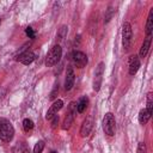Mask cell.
<instances>
[{
	"instance_id": "obj_17",
	"label": "cell",
	"mask_w": 153,
	"mask_h": 153,
	"mask_svg": "<svg viewBox=\"0 0 153 153\" xmlns=\"http://www.w3.org/2000/svg\"><path fill=\"white\" fill-rule=\"evenodd\" d=\"M23 128H24L25 131H30V130H32V129H33V122H32V120H30V118H25V120L23 121Z\"/></svg>"
},
{
	"instance_id": "obj_10",
	"label": "cell",
	"mask_w": 153,
	"mask_h": 153,
	"mask_svg": "<svg viewBox=\"0 0 153 153\" xmlns=\"http://www.w3.org/2000/svg\"><path fill=\"white\" fill-rule=\"evenodd\" d=\"M128 63H129V74L130 75H135L136 72L139 71L141 63H140V57L137 55H131L129 56V60H128Z\"/></svg>"
},
{
	"instance_id": "obj_23",
	"label": "cell",
	"mask_w": 153,
	"mask_h": 153,
	"mask_svg": "<svg viewBox=\"0 0 153 153\" xmlns=\"http://www.w3.org/2000/svg\"><path fill=\"white\" fill-rule=\"evenodd\" d=\"M25 33H26V36L29 38H35V31H33V29L31 26H27L25 29Z\"/></svg>"
},
{
	"instance_id": "obj_3",
	"label": "cell",
	"mask_w": 153,
	"mask_h": 153,
	"mask_svg": "<svg viewBox=\"0 0 153 153\" xmlns=\"http://www.w3.org/2000/svg\"><path fill=\"white\" fill-rule=\"evenodd\" d=\"M102 126H103L104 133H105L106 135H109V136H112V135L115 134V130H116V121H115L114 114L106 112L105 116L103 117Z\"/></svg>"
},
{
	"instance_id": "obj_15",
	"label": "cell",
	"mask_w": 153,
	"mask_h": 153,
	"mask_svg": "<svg viewBox=\"0 0 153 153\" xmlns=\"http://www.w3.org/2000/svg\"><path fill=\"white\" fill-rule=\"evenodd\" d=\"M87 104H88V99H87V97H81L80 100L76 103V111H78L79 114H82V112L86 110Z\"/></svg>"
},
{
	"instance_id": "obj_4",
	"label": "cell",
	"mask_w": 153,
	"mask_h": 153,
	"mask_svg": "<svg viewBox=\"0 0 153 153\" xmlns=\"http://www.w3.org/2000/svg\"><path fill=\"white\" fill-rule=\"evenodd\" d=\"M131 38H133L131 25H130V23L124 22L123 23V26H122V44H123L124 51L129 50L130 44H131Z\"/></svg>"
},
{
	"instance_id": "obj_30",
	"label": "cell",
	"mask_w": 153,
	"mask_h": 153,
	"mask_svg": "<svg viewBox=\"0 0 153 153\" xmlns=\"http://www.w3.org/2000/svg\"><path fill=\"white\" fill-rule=\"evenodd\" d=\"M55 153H57V152H55Z\"/></svg>"
},
{
	"instance_id": "obj_16",
	"label": "cell",
	"mask_w": 153,
	"mask_h": 153,
	"mask_svg": "<svg viewBox=\"0 0 153 153\" xmlns=\"http://www.w3.org/2000/svg\"><path fill=\"white\" fill-rule=\"evenodd\" d=\"M151 114H148L147 112V110L146 109H142V110H140V112H139V122H140V124H146L147 122H148V120L151 118Z\"/></svg>"
},
{
	"instance_id": "obj_2",
	"label": "cell",
	"mask_w": 153,
	"mask_h": 153,
	"mask_svg": "<svg viewBox=\"0 0 153 153\" xmlns=\"http://www.w3.org/2000/svg\"><path fill=\"white\" fill-rule=\"evenodd\" d=\"M62 56V48L60 44H55L51 47V49L48 51L47 57H45V66L47 67H53L55 66Z\"/></svg>"
},
{
	"instance_id": "obj_28",
	"label": "cell",
	"mask_w": 153,
	"mask_h": 153,
	"mask_svg": "<svg viewBox=\"0 0 153 153\" xmlns=\"http://www.w3.org/2000/svg\"><path fill=\"white\" fill-rule=\"evenodd\" d=\"M50 153H55V151H51V152H50Z\"/></svg>"
},
{
	"instance_id": "obj_9",
	"label": "cell",
	"mask_w": 153,
	"mask_h": 153,
	"mask_svg": "<svg viewBox=\"0 0 153 153\" xmlns=\"http://www.w3.org/2000/svg\"><path fill=\"white\" fill-rule=\"evenodd\" d=\"M74 81H75V74L74 71L71 66L67 67V72H66V79H65V90L69 91L72 90V87L74 86Z\"/></svg>"
},
{
	"instance_id": "obj_27",
	"label": "cell",
	"mask_w": 153,
	"mask_h": 153,
	"mask_svg": "<svg viewBox=\"0 0 153 153\" xmlns=\"http://www.w3.org/2000/svg\"><path fill=\"white\" fill-rule=\"evenodd\" d=\"M22 151H23V153H31L30 149H29L26 146H23V147H22Z\"/></svg>"
},
{
	"instance_id": "obj_11",
	"label": "cell",
	"mask_w": 153,
	"mask_h": 153,
	"mask_svg": "<svg viewBox=\"0 0 153 153\" xmlns=\"http://www.w3.org/2000/svg\"><path fill=\"white\" fill-rule=\"evenodd\" d=\"M62 106H63V102H62L61 99L55 100V102L53 103V105H50L49 110L47 111V115H45L47 120H51V118H53V117H54V116L57 114V111L62 109Z\"/></svg>"
},
{
	"instance_id": "obj_24",
	"label": "cell",
	"mask_w": 153,
	"mask_h": 153,
	"mask_svg": "<svg viewBox=\"0 0 153 153\" xmlns=\"http://www.w3.org/2000/svg\"><path fill=\"white\" fill-rule=\"evenodd\" d=\"M57 91H59V81H56V82L54 84V90H53V92L50 93V99H54V98L56 97Z\"/></svg>"
},
{
	"instance_id": "obj_13",
	"label": "cell",
	"mask_w": 153,
	"mask_h": 153,
	"mask_svg": "<svg viewBox=\"0 0 153 153\" xmlns=\"http://www.w3.org/2000/svg\"><path fill=\"white\" fill-rule=\"evenodd\" d=\"M153 31V8H151L148 17H147V23H146V35L147 37H151Z\"/></svg>"
},
{
	"instance_id": "obj_7",
	"label": "cell",
	"mask_w": 153,
	"mask_h": 153,
	"mask_svg": "<svg viewBox=\"0 0 153 153\" xmlns=\"http://www.w3.org/2000/svg\"><path fill=\"white\" fill-rule=\"evenodd\" d=\"M71 57H72L73 65H74L75 67H78V68H82V67H85V66L87 65V56H86V54L82 53V51H79V50L73 51Z\"/></svg>"
},
{
	"instance_id": "obj_19",
	"label": "cell",
	"mask_w": 153,
	"mask_h": 153,
	"mask_svg": "<svg viewBox=\"0 0 153 153\" xmlns=\"http://www.w3.org/2000/svg\"><path fill=\"white\" fill-rule=\"evenodd\" d=\"M114 12H115V10H112V7H111V6H109V7H108V10H106V12H105L104 23H109V22H110V19L112 18V14H114Z\"/></svg>"
},
{
	"instance_id": "obj_21",
	"label": "cell",
	"mask_w": 153,
	"mask_h": 153,
	"mask_svg": "<svg viewBox=\"0 0 153 153\" xmlns=\"http://www.w3.org/2000/svg\"><path fill=\"white\" fill-rule=\"evenodd\" d=\"M43 148H44V141H38L36 145H35V147H33V153H42V151H43Z\"/></svg>"
},
{
	"instance_id": "obj_1",
	"label": "cell",
	"mask_w": 153,
	"mask_h": 153,
	"mask_svg": "<svg viewBox=\"0 0 153 153\" xmlns=\"http://www.w3.org/2000/svg\"><path fill=\"white\" fill-rule=\"evenodd\" d=\"M13 135H14V128L12 123L6 118L0 117V139L4 142H10L13 139Z\"/></svg>"
},
{
	"instance_id": "obj_22",
	"label": "cell",
	"mask_w": 153,
	"mask_h": 153,
	"mask_svg": "<svg viewBox=\"0 0 153 153\" xmlns=\"http://www.w3.org/2000/svg\"><path fill=\"white\" fill-rule=\"evenodd\" d=\"M136 153H147V148H146V143L145 142H139Z\"/></svg>"
},
{
	"instance_id": "obj_5",
	"label": "cell",
	"mask_w": 153,
	"mask_h": 153,
	"mask_svg": "<svg viewBox=\"0 0 153 153\" xmlns=\"http://www.w3.org/2000/svg\"><path fill=\"white\" fill-rule=\"evenodd\" d=\"M104 62H99L98 66L96 67L94 71V76H93V90L96 92H98L100 90V85H102V80H103V74H104Z\"/></svg>"
},
{
	"instance_id": "obj_8",
	"label": "cell",
	"mask_w": 153,
	"mask_h": 153,
	"mask_svg": "<svg viewBox=\"0 0 153 153\" xmlns=\"http://www.w3.org/2000/svg\"><path fill=\"white\" fill-rule=\"evenodd\" d=\"M35 59H36V55L31 50H22L17 55V57H16V60L19 61V62H22L23 65H30Z\"/></svg>"
},
{
	"instance_id": "obj_12",
	"label": "cell",
	"mask_w": 153,
	"mask_h": 153,
	"mask_svg": "<svg viewBox=\"0 0 153 153\" xmlns=\"http://www.w3.org/2000/svg\"><path fill=\"white\" fill-rule=\"evenodd\" d=\"M92 127H93V121L91 117H87L84 120L82 124H81V128H80V136L85 137V136H88V134L91 133L92 130Z\"/></svg>"
},
{
	"instance_id": "obj_18",
	"label": "cell",
	"mask_w": 153,
	"mask_h": 153,
	"mask_svg": "<svg viewBox=\"0 0 153 153\" xmlns=\"http://www.w3.org/2000/svg\"><path fill=\"white\" fill-rule=\"evenodd\" d=\"M152 106H153V96H152V92H149L147 94V106L145 108L147 110L148 114L152 115Z\"/></svg>"
},
{
	"instance_id": "obj_6",
	"label": "cell",
	"mask_w": 153,
	"mask_h": 153,
	"mask_svg": "<svg viewBox=\"0 0 153 153\" xmlns=\"http://www.w3.org/2000/svg\"><path fill=\"white\" fill-rule=\"evenodd\" d=\"M75 112H76V105L74 102H72L68 106V110L66 112V116H65V120H63V124H62V129H69L73 121H74V116H75Z\"/></svg>"
},
{
	"instance_id": "obj_14",
	"label": "cell",
	"mask_w": 153,
	"mask_h": 153,
	"mask_svg": "<svg viewBox=\"0 0 153 153\" xmlns=\"http://www.w3.org/2000/svg\"><path fill=\"white\" fill-rule=\"evenodd\" d=\"M151 41H152L151 37H146V39L143 41V43H142V45L140 48V53H139L140 57H145L147 55V53H148V50L151 48Z\"/></svg>"
},
{
	"instance_id": "obj_20",
	"label": "cell",
	"mask_w": 153,
	"mask_h": 153,
	"mask_svg": "<svg viewBox=\"0 0 153 153\" xmlns=\"http://www.w3.org/2000/svg\"><path fill=\"white\" fill-rule=\"evenodd\" d=\"M66 35H67V26H61V29L59 30V33H57V36H56V38L59 39V41H62L65 37H66Z\"/></svg>"
},
{
	"instance_id": "obj_29",
	"label": "cell",
	"mask_w": 153,
	"mask_h": 153,
	"mask_svg": "<svg viewBox=\"0 0 153 153\" xmlns=\"http://www.w3.org/2000/svg\"><path fill=\"white\" fill-rule=\"evenodd\" d=\"M0 24H1V20H0Z\"/></svg>"
},
{
	"instance_id": "obj_26",
	"label": "cell",
	"mask_w": 153,
	"mask_h": 153,
	"mask_svg": "<svg viewBox=\"0 0 153 153\" xmlns=\"http://www.w3.org/2000/svg\"><path fill=\"white\" fill-rule=\"evenodd\" d=\"M13 153H23L22 147H20V146H16V147L13 148Z\"/></svg>"
},
{
	"instance_id": "obj_25",
	"label": "cell",
	"mask_w": 153,
	"mask_h": 153,
	"mask_svg": "<svg viewBox=\"0 0 153 153\" xmlns=\"http://www.w3.org/2000/svg\"><path fill=\"white\" fill-rule=\"evenodd\" d=\"M57 123H59V116H57V115H55V116L51 118V127H53V128H55Z\"/></svg>"
}]
</instances>
